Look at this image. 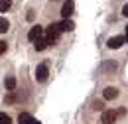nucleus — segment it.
<instances>
[{"mask_svg": "<svg viewBox=\"0 0 128 124\" xmlns=\"http://www.w3.org/2000/svg\"><path fill=\"white\" fill-rule=\"evenodd\" d=\"M0 53H2V55L6 53V42H0Z\"/></svg>", "mask_w": 128, "mask_h": 124, "instance_id": "2eb2a0df", "label": "nucleus"}, {"mask_svg": "<svg viewBox=\"0 0 128 124\" xmlns=\"http://www.w3.org/2000/svg\"><path fill=\"white\" fill-rule=\"evenodd\" d=\"M122 44H124V36H114L106 42L108 49H118V47H122Z\"/></svg>", "mask_w": 128, "mask_h": 124, "instance_id": "0eeeda50", "label": "nucleus"}, {"mask_svg": "<svg viewBox=\"0 0 128 124\" xmlns=\"http://www.w3.org/2000/svg\"><path fill=\"white\" fill-rule=\"evenodd\" d=\"M8 28H10L8 20H6V18H0V32L4 34V32H8Z\"/></svg>", "mask_w": 128, "mask_h": 124, "instance_id": "ddd939ff", "label": "nucleus"}, {"mask_svg": "<svg viewBox=\"0 0 128 124\" xmlns=\"http://www.w3.org/2000/svg\"><path fill=\"white\" fill-rule=\"evenodd\" d=\"M102 96H104L106 100H114V98L118 96V89H116V87H106V89L102 91Z\"/></svg>", "mask_w": 128, "mask_h": 124, "instance_id": "6e6552de", "label": "nucleus"}, {"mask_svg": "<svg viewBox=\"0 0 128 124\" xmlns=\"http://www.w3.org/2000/svg\"><path fill=\"white\" fill-rule=\"evenodd\" d=\"M59 28H61V32H71L75 28V24L71 20H63V22H59Z\"/></svg>", "mask_w": 128, "mask_h": 124, "instance_id": "1a4fd4ad", "label": "nucleus"}, {"mask_svg": "<svg viewBox=\"0 0 128 124\" xmlns=\"http://www.w3.org/2000/svg\"><path fill=\"white\" fill-rule=\"evenodd\" d=\"M26 18H28V20L32 22V20H34V18H36V16H34V12H32V10H30V12H28V16H26Z\"/></svg>", "mask_w": 128, "mask_h": 124, "instance_id": "f3484780", "label": "nucleus"}, {"mask_svg": "<svg viewBox=\"0 0 128 124\" xmlns=\"http://www.w3.org/2000/svg\"><path fill=\"white\" fill-rule=\"evenodd\" d=\"M126 40H128V26H126Z\"/></svg>", "mask_w": 128, "mask_h": 124, "instance_id": "6ab92c4d", "label": "nucleus"}, {"mask_svg": "<svg viewBox=\"0 0 128 124\" xmlns=\"http://www.w3.org/2000/svg\"><path fill=\"white\" fill-rule=\"evenodd\" d=\"M4 87H6V91H10V93H12V91H14V87H16V79H14V77H8L6 81H4Z\"/></svg>", "mask_w": 128, "mask_h": 124, "instance_id": "9b49d317", "label": "nucleus"}, {"mask_svg": "<svg viewBox=\"0 0 128 124\" xmlns=\"http://www.w3.org/2000/svg\"><path fill=\"white\" fill-rule=\"evenodd\" d=\"M48 46H49V44H48V40H46V38H42V40H38V42L34 44V47H36L38 51H44Z\"/></svg>", "mask_w": 128, "mask_h": 124, "instance_id": "9d476101", "label": "nucleus"}, {"mask_svg": "<svg viewBox=\"0 0 128 124\" xmlns=\"http://www.w3.org/2000/svg\"><path fill=\"white\" fill-rule=\"evenodd\" d=\"M116 110H104L102 112V116H100V122L102 124H114L116 122Z\"/></svg>", "mask_w": 128, "mask_h": 124, "instance_id": "20e7f679", "label": "nucleus"}, {"mask_svg": "<svg viewBox=\"0 0 128 124\" xmlns=\"http://www.w3.org/2000/svg\"><path fill=\"white\" fill-rule=\"evenodd\" d=\"M48 75H49V69H48V65L46 63H42V65H38L36 67V81H46L48 79Z\"/></svg>", "mask_w": 128, "mask_h": 124, "instance_id": "7ed1b4c3", "label": "nucleus"}, {"mask_svg": "<svg viewBox=\"0 0 128 124\" xmlns=\"http://www.w3.org/2000/svg\"><path fill=\"white\" fill-rule=\"evenodd\" d=\"M42 36H44V28L42 26H34V28H30V32H28V40L30 42H38V40H42Z\"/></svg>", "mask_w": 128, "mask_h": 124, "instance_id": "f03ea898", "label": "nucleus"}, {"mask_svg": "<svg viewBox=\"0 0 128 124\" xmlns=\"http://www.w3.org/2000/svg\"><path fill=\"white\" fill-rule=\"evenodd\" d=\"M100 106H102V104H100L98 100H95V102H93V108H95V110H98V108H100Z\"/></svg>", "mask_w": 128, "mask_h": 124, "instance_id": "dca6fc26", "label": "nucleus"}, {"mask_svg": "<svg viewBox=\"0 0 128 124\" xmlns=\"http://www.w3.org/2000/svg\"><path fill=\"white\" fill-rule=\"evenodd\" d=\"M18 124H42V122L36 120L32 114H28V112H20L18 114Z\"/></svg>", "mask_w": 128, "mask_h": 124, "instance_id": "39448f33", "label": "nucleus"}, {"mask_svg": "<svg viewBox=\"0 0 128 124\" xmlns=\"http://www.w3.org/2000/svg\"><path fill=\"white\" fill-rule=\"evenodd\" d=\"M0 124H12L10 116H8V114H4V112H0Z\"/></svg>", "mask_w": 128, "mask_h": 124, "instance_id": "4468645a", "label": "nucleus"}, {"mask_svg": "<svg viewBox=\"0 0 128 124\" xmlns=\"http://www.w3.org/2000/svg\"><path fill=\"white\" fill-rule=\"evenodd\" d=\"M59 36H61L59 24H49L48 28H46V40H48V44H55L59 40Z\"/></svg>", "mask_w": 128, "mask_h": 124, "instance_id": "f257e3e1", "label": "nucleus"}, {"mask_svg": "<svg viewBox=\"0 0 128 124\" xmlns=\"http://www.w3.org/2000/svg\"><path fill=\"white\" fill-rule=\"evenodd\" d=\"M12 6V0H0V12H6Z\"/></svg>", "mask_w": 128, "mask_h": 124, "instance_id": "f8f14e48", "label": "nucleus"}, {"mask_svg": "<svg viewBox=\"0 0 128 124\" xmlns=\"http://www.w3.org/2000/svg\"><path fill=\"white\" fill-rule=\"evenodd\" d=\"M73 10H75L73 0H67V2L63 4V8H61V16H63V20H69V16L73 14Z\"/></svg>", "mask_w": 128, "mask_h": 124, "instance_id": "423d86ee", "label": "nucleus"}, {"mask_svg": "<svg viewBox=\"0 0 128 124\" xmlns=\"http://www.w3.org/2000/svg\"><path fill=\"white\" fill-rule=\"evenodd\" d=\"M122 14L128 18V4H124V8H122Z\"/></svg>", "mask_w": 128, "mask_h": 124, "instance_id": "a211bd4d", "label": "nucleus"}]
</instances>
